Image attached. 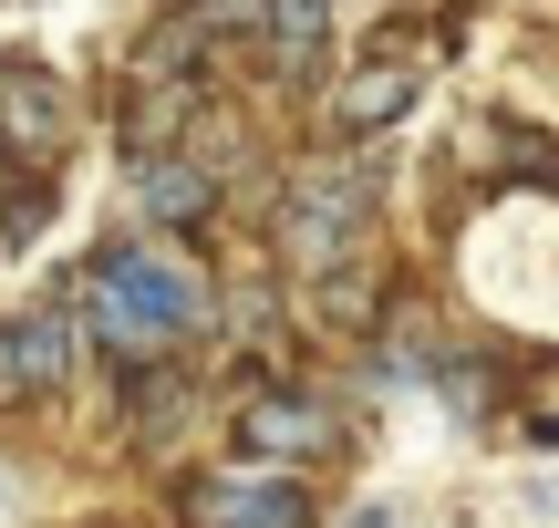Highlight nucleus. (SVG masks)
Segmentation results:
<instances>
[{
	"mask_svg": "<svg viewBox=\"0 0 559 528\" xmlns=\"http://www.w3.org/2000/svg\"><path fill=\"white\" fill-rule=\"evenodd\" d=\"M62 145H73V83L21 62V52H0V156L41 177Z\"/></svg>",
	"mask_w": 559,
	"mask_h": 528,
	"instance_id": "f03ea898",
	"label": "nucleus"
},
{
	"mask_svg": "<svg viewBox=\"0 0 559 528\" xmlns=\"http://www.w3.org/2000/svg\"><path fill=\"white\" fill-rule=\"evenodd\" d=\"M135 207H145V228H198L207 207H218V187H207V166H187L177 145H166V156L135 166Z\"/></svg>",
	"mask_w": 559,
	"mask_h": 528,
	"instance_id": "0eeeda50",
	"label": "nucleus"
},
{
	"mask_svg": "<svg viewBox=\"0 0 559 528\" xmlns=\"http://www.w3.org/2000/svg\"><path fill=\"white\" fill-rule=\"evenodd\" d=\"M187 528H311V488L300 477H187Z\"/></svg>",
	"mask_w": 559,
	"mask_h": 528,
	"instance_id": "7ed1b4c3",
	"label": "nucleus"
},
{
	"mask_svg": "<svg viewBox=\"0 0 559 528\" xmlns=\"http://www.w3.org/2000/svg\"><path fill=\"white\" fill-rule=\"evenodd\" d=\"M311 301H321V311H332V322H353V332H362V322H373V280H362V269H332V280H321V290H311Z\"/></svg>",
	"mask_w": 559,
	"mask_h": 528,
	"instance_id": "9d476101",
	"label": "nucleus"
},
{
	"mask_svg": "<svg viewBox=\"0 0 559 528\" xmlns=\"http://www.w3.org/2000/svg\"><path fill=\"white\" fill-rule=\"evenodd\" d=\"M11 343H21V394H62V384L83 373V332H73V311H32Z\"/></svg>",
	"mask_w": 559,
	"mask_h": 528,
	"instance_id": "6e6552de",
	"label": "nucleus"
},
{
	"mask_svg": "<svg viewBox=\"0 0 559 528\" xmlns=\"http://www.w3.org/2000/svg\"><path fill=\"white\" fill-rule=\"evenodd\" d=\"M332 0H270V21H321Z\"/></svg>",
	"mask_w": 559,
	"mask_h": 528,
	"instance_id": "ddd939ff",
	"label": "nucleus"
},
{
	"mask_svg": "<svg viewBox=\"0 0 559 528\" xmlns=\"http://www.w3.org/2000/svg\"><path fill=\"white\" fill-rule=\"evenodd\" d=\"M353 228H362V177H300L290 207H280V249H290V269L342 260Z\"/></svg>",
	"mask_w": 559,
	"mask_h": 528,
	"instance_id": "20e7f679",
	"label": "nucleus"
},
{
	"mask_svg": "<svg viewBox=\"0 0 559 528\" xmlns=\"http://www.w3.org/2000/svg\"><path fill=\"white\" fill-rule=\"evenodd\" d=\"M198 21H207V32H260L270 0H198Z\"/></svg>",
	"mask_w": 559,
	"mask_h": 528,
	"instance_id": "9b49d317",
	"label": "nucleus"
},
{
	"mask_svg": "<svg viewBox=\"0 0 559 528\" xmlns=\"http://www.w3.org/2000/svg\"><path fill=\"white\" fill-rule=\"evenodd\" d=\"M404 115H415V62H394V52L332 83V135H353V145L383 135V124H404Z\"/></svg>",
	"mask_w": 559,
	"mask_h": 528,
	"instance_id": "423d86ee",
	"label": "nucleus"
},
{
	"mask_svg": "<svg viewBox=\"0 0 559 528\" xmlns=\"http://www.w3.org/2000/svg\"><path fill=\"white\" fill-rule=\"evenodd\" d=\"M332 435L342 425L321 394H249L239 405V456H321Z\"/></svg>",
	"mask_w": 559,
	"mask_h": 528,
	"instance_id": "39448f33",
	"label": "nucleus"
},
{
	"mask_svg": "<svg viewBox=\"0 0 559 528\" xmlns=\"http://www.w3.org/2000/svg\"><path fill=\"white\" fill-rule=\"evenodd\" d=\"M94 322L115 332V343H135V352L187 343V332L207 322V280L187 260H166V249L124 239V249H104V260H94Z\"/></svg>",
	"mask_w": 559,
	"mask_h": 528,
	"instance_id": "f257e3e1",
	"label": "nucleus"
},
{
	"mask_svg": "<svg viewBox=\"0 0 559 528\" xmlns=\"http://www.w3.org/2000/svg\"><path fill=\"white\" fill-rule=\"evenodd\" d=\"M0 405H21V343L0 332Z\"/></svg>",
	"mask_w": 559,
	"mask_h": 528,
	"instance_id": "f8f14e48",
	"label": "nucleus"
},
{
	"mask_svg": "<svg viewBox=\"0 0 559 528\" xmlns=\"http://www.w3.org/2000/svg\"><path fill=\"white\" fill-rule=\"evenodd\" d=\"M477 166H487V177H559V156L528 135L519 115H487L477 124Z\"/></svg>",
	"mask_w": 559,
	"mask_h": 528,
	"instance_id": "1a4fd4ad",
	"label": "nucleus"
}]
</instances>
